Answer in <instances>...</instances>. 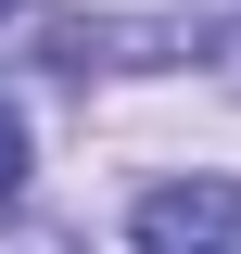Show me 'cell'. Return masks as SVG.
<instances>
[{
  "mask_svg": "<svg viewBox=\"0 0 241 254\" xmlns=\"http://www.w3.org/2000/svg\"><path fill=\"white\" fill-rule=\"evenodd\" d=\"M127 229L152 254H241V178H165L127 203Z\"/></svg>",
  "mask_w": 241,
  "mask_h": 254,
  "instance_id": "1",
  "label": "cell"
},
{
  "mask_svg": "<svg viewBox=\"0 0 241 254\" xmlns=\"http://www.w3.org/2000/svg\"><path fill=\"white\" fill-rule=\"evenodd\" d=\"M0 13H13V0H0Z\"/></svg>",
  "mask_w": 241,
  "mask_h": 254,
  "instance_id": "3",
  "label": "cell"
},
{
  "mask_svg": "<svg viewBox=\"0 0 241 254\" xmlns=\"http://www.w3.org/2000/svg\"><path fill=\"white\" fill-rule=\"evenodd\" d=\"M13 190H26V115L0 102V203H13Z\"/></svg>",
  "mask_w": 241,
  "mask_h": 254,
  "instance_id": "2",
  "label": "cell"
}]
</instances>
